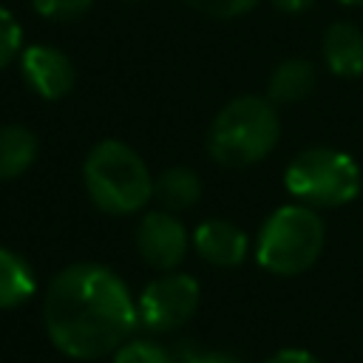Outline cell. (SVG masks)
Listing matches in <instances>:
<instances>
[{
    "label": "cell",
    "instance_id": "52a82bcc",
    "mask_svg": "<svg viewBox=\"0 0 363 363\" xmlns=\"http://www.w3.org/2000/svg\"><path fill=\"white\" fill-rule=\"evenodd\" d=\"M133 241L139 258L159 272L179 269L190 250V233L170 210H147L136 224Z\"/></svg>",
    "mask_w": 363,
    "mask_h": 363
},
{
    "label": "cell",
    "instance_id": "7402d4cb",
    "mask_svg": "<svg viewBox=\"0 0 363 363\" xmlns=\"http://www.w3.org/2000/svg\"><path fill=\"white\" fill-rule=\"evenodd\" d=\"M343 6H363V0H340Z\"/></svg>",
    "mask_w": 363,
    "mask_h": 363
},
{
    "label": "cell",
    "instance_id": "8992f818",
    "mask_svg": "<svg viewBox=\"0 0 363 363\" xmlns=\"http://www.w3.org/2000/svg\"><path fill=\"white\" fill-rule=\"evenodd\" d=\"M201 289L187 272H162L136 295L139 326L150 335H167L187 326L199 309Z\"/></svg>",
    "mask_w": 363,
    "mask_h": 363
},
{
    "label": "cell",
    "instance_id": "30bf717a",
    "mask_svg": "<svg viewBox=\"0 0 363 363\" xmlns=\"http://www.w3.org/2000/svg\"><path fill=\"white\" fill-rule=\"evenodd\" d=\"M323 62L337 77H363V31L349 20L332 23L323 31Z\"/></svg>",
    "mask_w": 363,
    "mask_h": 363
},
{
    "label": "cell",
    "instance_id": "e0dca14e",
    "mask_svg": "<svg viewBox=\"0 0 363 363\" xmlns=\"http://www.w3.org/2000/svg\"><path fill=\"white\" fill-rule=\"evenodd\" d=\"M23 51V28L17 23V17L0 6V71Z\"/></svg>",
    "mask_w": 363,
    "mask_h": 363
},
{
    "label": "cell",
    "instance_id": "3957f363",
    "mask_svg": "<svg viewBox=\"0 0 363 363\" xmlns=\"http://www.w3.org/2000/svg\"><path fill=\"white\" fill-rule=\"evenodd\" d=\"M85 193L108 216H130L153 199V176L145 159L119 139L96 142L82 162Z\"/></svg>",
    "mask_w": 363,
    "mask_h": 363
},
{
    "label": "cell",
    "instance_id": "8fae6325",
    "mask_svg": "<svg viewBox=\"0 0 363 363\" xmlns=\"http://www.w3.org/2000/svg\"><path fill=\"white\" fill-rule=\"evenodd\" d=\"M315 82H318L315 65H312L309 60L289 57V60L278 62L275 71L269 74L267 99H269L272 105H292V102H301V99H306V96L315 91Z\"/></svg>",
    "mask_w": 363,
    "mask_h": 363
},
{
    "label": "cell",
    "instance_id": "4fadbf2b",
    "mask_svg": "<svg viewBox=\"0 0 363 363\" xmlns=\"http://www.w3.org/2000/svg\"><path fill=\"white\" fill-rule=\"evenodd\" d=\"M153 199L162 210L184 213L201 199V182L190 167H167L153 179Z\"/></svg>",
    "mask_w": 363,
    "mask_h": 363
},
{
    "label": "cell",
    "instance_id": "7a4b0ae2",
    "mask_svg": "<svg viewBox=\"0 0 363 363\" xmlns=\"http://www.w3.org/2000/svg\"><path fill=\"white\" fill-rule=\"evenodd\" d=\"M281 136V116L267 96L230 99L207 130V153L224 167H250L264 162Z\"/></svg>",
    "mask_w": 363,
    "mask_h": 363
},
{
    "label": "cell",
    "instance_id": "5b68a950",
    "mask_svg": "<svg viewBox=\"0 0 363 363\" xmlns=\"http://www.w3.org/2000/svg\"><path fill=\"white\" fill-rule=\"evenodd\" d=\"M284 184L298 204L326 210L354 201L363 187V173L354 156L337 147H306L289 159Z\"/></svg>",
    "mask_w": 363,
    "mask_h": 363
},
{
    "label": "cell",
    "instance_id": "7c38bea8",
    "mask_svg": "<svg viewBox=\"0 0 363 363\" xmlns=\"http://www.w3.org/2000/svg\"><path fill=\"white\" fill-rule=\"evenodd\" d=\"M37 292V275L23 255L0 247V309H17Z\"/></svg>",
    "mask_w": 363,
    "mask_h": 363
},
{
    "label": "cell",
    "instance_id": "2e32d148",
    "mask_svg": "<svg viewBox=\"0 0 363 363\" xmlns=\"http://www.w3.org/2000/svg\"><path fill=\"white\" fill-rule=\"evenodd\" d=\"M94 0H31V9L54 23H74L91 11Z\"/></svg>",
    "mask_w": 363,
    "mask_h": 363
},
{
    "label": "cell",
    "instance_id": "d6986e66",
    "mask_svg": "<svg viewBox=\"0 0 363 363\" xmlns=\"http://www.w3.org/2000/svg\"><path fill=\"white\" fill-rule=\"evenodd\" d=\"M176 363H244L230 352H216V349H187V352H176Z\"/></svg>",
    "mask_w": 363,
    "mask_h": 363
},
{
    "label": "cell",
    "instance_id": "ac0fdd59",
    "mask_svg": "<svg viewBox=\"0 0 363 363\" xmlns=\"http://www.w3.org/2000/svg\"><path fill=\"white\" fill-rule=\"evenodd\" d=\"M190 9H196L204 17H216V20H233L247 14L258 0H184Z\"/></svg>",
    "mask_w": 363,
    "mask_h": 363
},
{
    "label": "cell",
    "instance_id": "ffe728a7",
    "mask_svg": "<svg viewBox=\"0 0 363 363\" xmlns=\"http://www.w3.org/2000/svg\"><path fill=\"white\" fill-rule=\"evenodd\" d=\"M264 363H323L315 352L309 349H301V346H286V349H278L272 352Z\"/></svg>",
    "mask_w": 363,
    "mask_h": 363
},
{
    "label": "cell",
    "instance_id": "6da1fadb",
    "mask_svg": "<svg viewBox=\"0 0 363 363\" xmlns=\"http://www.w3.org/2000/svg\"><path fill=\"white\" fill-rule=\"evenodd\" d=\"M43 326L57 352L71 360L111 357L139 326L136 298L105 264L62 267L43 295Z\"/></svg>",
    "mask_w": 363,
    "mask_h": 363
},
{
    "label": "cell",
    "instance_id": "9a60e30c",
    "mask_svg": "<svg viewBox=\"0 0 363 363\" xmlns=\"http://www.w3.org/2000/svg\"><path fill=\"white\" fill-rule=\"evenodd\" d=\"M111 363H176V352L156 337H128L111 354Z\"/></svg>",
    "mask_w": 363,
    "mask_h": 363
},
{
    "label": "cell",
    "instance_id": "ba28073f",
    "mask_svg": "<svg viewBox=\"0 0 363 363\" xmlns=\"http://www.w3.org/2000/svg\"><path fill=\"white\" fill-rule=\"evenodd\" d=\"M20 71L26 85L48 102L68 96L77 85V68L71 57L45 43H34L20 51Z\"/></svg>",
    "mask_w": 363,
    "mask_h": 363
},
{
    "label": "cell",
    "instance_id": "5bb4252c",
    "mask_svg": "<svg viewBox=\"0 0 363 363\" xmlns=\"http://www.w3.org/2000/svg\"><path fill=\"white\" fill-rule=\"evenodd\" d=\"M37 159V136L26 125H0V182L23 176Z\"/></svg>",
    "mask_w": 363,
    "mask_h": 363
},
{
    "label": "cell",
    "instance_id": "9c48e42d",
    "mask_svg": "<svg viewBox=\"0 0 363 363\" xmlns=\"http://www.w3.org/2000/svg\"><path fill=\"white\" fill-rule=\"evenodd\" d=\"M190 244L204 264L221 267V269H233V267L244 264V258L250 255L247 233L227 218H204L193 230Z\"/></svg>",
    "mask_w": 363,
    "mask_h": 363
},
{
    "label": "cell",
    "instance_id": "603a6c76",
    "mask_svg": "<svg viewBox=\"0 0 363 363\" xmlns=\"http://www.w3.org/2000/svg\"><path fill=\"white\" fill-rule=\"evenodd\" d=\"M128 3H136V0H128Z\"/></svg>",
    "mask_w": 363,
    "mask_h": 363
},
{
    "label": "cell",
    "instance_id": "44dd1931",
    "mask_svg": "<svg viewBox=\"0 0 363 363\" xmlns=\"http://www.w3.org/2000/svg\"><path fill=\"white\" fill-rule=\"evenodd\" d=\"M312 3H315V0H272V6L281 9V11H286V14H298V11L309 9Z\"/></svg>",
    "mask_w": 363,
    "mask_h": 363
},
{
    "label": "cell",
    "instance_id": "277c9868",
    "mask_svg": "<svg viewBox=\"0 0 363 363\" xmlns=\"http://www.w3.org/2000/svg\"><path fill=\"white\" fill-rule=\"evenodd\" d=\"M326 244V227L315 207L281 204L272 210L255 235V261L269 275L295 278L315 267Z\"/></svg>",
    "mask_w": 363,
    "mask_h": 363
}]
</instances>
